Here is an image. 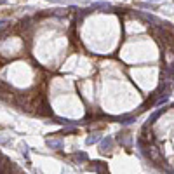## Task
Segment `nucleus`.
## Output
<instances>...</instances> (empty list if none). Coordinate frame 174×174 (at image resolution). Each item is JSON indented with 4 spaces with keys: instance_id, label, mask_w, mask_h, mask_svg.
<instances>
[{
    "instance_id": "nucleus-1",
    "label": "nucleus",
    "mask_w": 174,
    "mask_h": 174,
    "mask_svg": "<svg viewBox=\"0 0 174 174\" xmlns=\"http://www.w3.org/2000/svg\"><path fill=\"white\" fill-rule=\"evenodd\" d=\"M92 171H96L98 174H108V165L104 164V162H99V160H96L94 162V165L91 167Z\"/></svg>"
},
{
    "instance_id": "nucleus-2",
    "label": "nucleus",
    "mask_w": 174,
    "mask_h": 174,
    "mask_svg": "<svg viewBox=\"0 0 174 174\" xmlns=\"http://www.w3.org/2000/svg\"><path fill=\"white\" fill-rule=\"evenodd\" d=\"M47 146L52 148V150H61L63 148V141H59V139H47Z\"/></svg>"
},
{
    "instance_id": "nucleus-3",
    "label": "nucleus",
    "mask_w": 174,
    "mask_h": 174,
    "mask_svg": "<svg viewBox=\"0 0 174 174\" xmlns=\"http://www.w3.org/2000/svg\"><path fill=\"white\" fill-rule=\"evenodd\" d=\"M112 139L110 138H104L103 139V143H101V151H103V153H108V151H110V148H112Z\"/></svg>"
},
{
    "instance_id": "nucleus-4",
    "label": "nucleus",
    "mask_w": 174,
    "mask_h": 174,
    "mask_svg": "<svg viewBox=\"0 0 174 174\" xmlns=\"http://www.w3.org/2000/svg\"><path fill=\"white\" fill-rule=\"evenodd\" d=\"M11 91V87L5 84V82H2V80H0V96H4V94H7Z\"/></svg>"
},
{
    "instance_id": "nucleus-5",
    "label": "nucleus",
    "mask_w": 174,
    "mask_h": 174,
    "mask_svg": "<svg viewBox=\"0 0 174 174\" xmlns=\"http://www.w3.org/2000/svg\"><path fill=\"white\" fill-rule=\"evenodd\" d=\"M73 160H77V162H85V160H87V153H84V151H82V153H75V155H73Z\"/></svg>"
},
{
    "instance_id": "nucleus-6",
    "label": "nucleus",
    "mask_w": 174,
    "mask_h": 174,
    "mask_svg": "<svg viewBox=\"0 0 174 174\" xmlns=\"http://www.w3.org/2000/svg\"><path fill=\"white\" fill-rule=\"evenodd\" d=\"M99 139V134H92L91 138H87V145H92V143H96Z\"/></svg>"
},
{
    "instance_id": "nucleus-7",
    "label": "nucleus",
    "mask_w": 174,
    "mask_h": 174,
    "mask_svg": "<svg viewBox=\"0 0 174 174\" xmlns=\"http://www.w3.org/2000/svg\"><path fill=\"white\" fill-rule=\"evenodd\" d=\"M52 2H59V0H52Z\"/></svg>"
}]
</instances>
